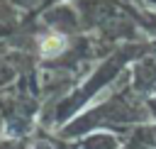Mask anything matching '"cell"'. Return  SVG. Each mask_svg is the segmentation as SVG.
Here are the masks:
<instances>
[{"label":"cell","mask_w":156,"mask_h":149,"mask_svg":"<svg viewBox=\"0 0 156 149\" xmlns=\"http://www.w3.org/2000/svg\"><path fill=\"white\" fill-rule=\"evenodd\" d=\"M39 49H41L44 56H56V54H61L66 49V37L63 34H49V37L41 39V46Z\"/></svg>","instance_id":"cell-1"}]
</instances>
